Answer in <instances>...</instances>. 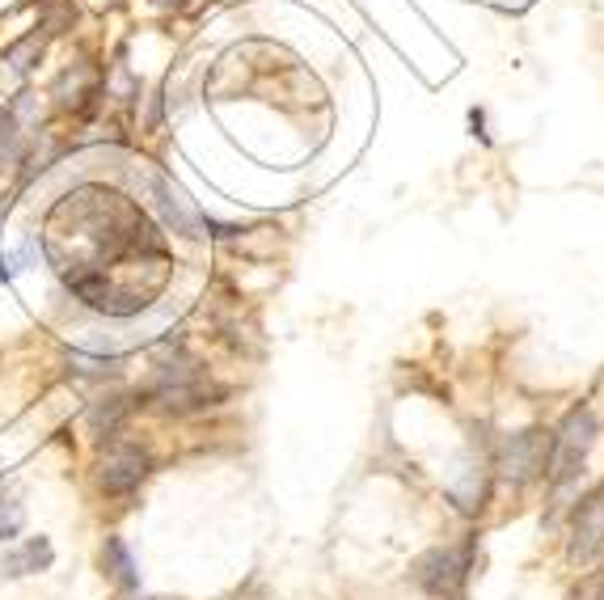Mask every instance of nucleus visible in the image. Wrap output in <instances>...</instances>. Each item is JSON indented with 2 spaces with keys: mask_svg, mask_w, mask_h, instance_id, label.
<instances>
[{
  "mask_svg": "<svg viewBox=\"0 0 604 600\" xmlns=\"http://www.w3.org/2000/svg\"><path fill=\"white\" fill-rule=\"evenodd\" d=\"M43 249L68 292L107 318L144 313L174 275V258L144 208L102 182L55 199L43 220Z\"/></svg>",
  "mask_w": 604,
  "mask_h": 600,
  "instance_id": "nucleus-1",
  "label": "nucleus"
},
{
  "mask_svg": "<svg viewBox=\"0 0 604 600\" xmlns=\"http://www.w3.org/2000/svg\"><path fill=\"white\" fill-rule=\"evenodd\" d=\"M139 187H144V195L153 199V208H157V216H161L165 229H174V233H182V237H203V233H208L203 208H199L191 195L182 191L165 169L144 165V169H139Z\"/></svg>",
  "mask_w": 604,
  "mask_h": 600,
  "instance_id": "nucleus-2",
  "label": "nucleus"
},
{
  "mask_svg": "<svg viewBox=\"0 0 604 600\" xmlns=\"http://www.w3.org/2000/svg\"><path fill=\"white\" fill-rule=\"evenodd\" d=\"M592 444H596V414L588 407L567 410L562 427L553 432V453H549L546 469L549 478H553V487H567L575 478L579 465L588 462V453H592Z\"/></svg>",
  "mask_w": 604,
  "mask_h": 600,
  "instance_id": "nucleus-3",
  "label": "nucleus"
},
{
  "mask_svg": "<svg viewBox=\"0 0 604 600\" xmlns=\"http://www.w3.org/2000/svg\"><path fill=\"white\" fill-rule=\"evenodd\" d=\"M148 398L169 414H194L220 402V389L199 368H165L157 385L148 389Z\"/></svg>",
  "mask_w": 604,
  "mask_h": 600,
  "instance_id": "nucleus-4",
  "label": "nucleus"
},
{
  "mask_svg": "<svg viewBox=\"0 0 604 600\" xmlns=\"http://www.w3.org/2000/svg\"><path fill=\"white\" fill-rule=\"evenodd\" d=\"M469 563H473V537H466L461 546H448V549H427L414 567V579L427 597L436 600H452L457 588L469 579Z\"/></svg>",
  "mask_w": 604,
  "mask_h": 600,
  "instance_id": "nucleus-5",
  "label": "nucleus"
},
{
  "mask_svg": "<svg viewBox=\"0 0 604 600\" xmlns=\"http://www.w3.org/2000/svg\"><path fill=\"white\" fill-rule=\"evenodd\" d=\"M148 469H153V457L139 444H132V440H110L107 453L93 465L98 491L102 495H132L148 478Z\"/></svg>",
  "mask_w": 604,
  "mask_h": 600,
  "instance_id": "nucleus-6",
  "label": "nucleus"
},
{
  "mask_svg": "<svg viewBox=\"0 0 604 600\" xmlns=\"http://www.w3.org/2000/svg\"><path fill=\"white\" fill-rule=\"evenodd\" d=\"M549 453H553V436L533 427L521 436L503 440V453H499V474L507 482H533L549 469Z\"/></svg>",
  "mask_w": 604,
  "mask_h": 600,
  "instance_id": "nucleus-7",
  "label": "nucleus"
},
{
  "mask_svg": "<svg viewBox=\"0 0 604 600\" xmlns=\"http://www.w3.org/2000/svg\"><path fill=\"white\" fill-rule=\"evenodd\" d=\"M601 549H604V487L592 491L575 508V529H571L567 563H571V567H583V563H592Z\"/></svg>",
  "mask_w": 604,
  "mask_h": 600,
  "instance_id": "nucleus-8",
  "label": "nucleus"
},
{
  "mask_svg": "<svg viewBox=\"0 0 604 600\" xmlns=\"http://www.w3.org/2000/svg\"><path fill=\"white\" fill-rule=\"evenodd\" d=\"M55 549L47 537H26L18 549L0 554V579H22V575H43L52 571Z\"/></svg>",
  "mask_w": 604,
  "mask_h": 600,
  "instance_id": "nucleus-9",
  "label": "nucleus"
},
{
  "mask_svg": "<svg viewBox=\"0 0 604 600\" xmlns=\"http://www.w3.org/2000/svg\"><path fill=\"white\" fill-rule=\"evenodd\" d=\"M102 567L110 571V579L123 588V592H132L139 584V571L136 563H132V549L123 546V537H107V546H102Z\"/></svg>",
  "mask_w": 604,
  "mask_h": 600,
  "instance_id": "nucleus-10",
  "label": "nucleus"
},
{
  "mask_svg": "<svg viewBox=\"0 0 604 600\" xmlns=\"http://www.w3.org/2000/svg\"><path fill=\"white\" fill-rule=\"evenodd\" d=\"M26 529V508H22V499L18 491L0 478V546H9L18 533Z\"/></svg>",
  "mask_w": 604,
  "mask_h": 600,
  "instance_id": "nucleus-11",
  "label": "nucleus"
},
{
  "mask_svg": "<svg viewBox=\"0 0 604 600\" xmlns=\"http://www.w3.org/2000/svg\"><path fill=\"white\" fill-rule=\"evenodd\" d=\"M30 263V242L22 249H13V254H0V279H13L18 271H26Z\"/></svg>",
  "mask_w": 604,
  "mask_h": 600,
  "instance_id": "nucleus-12",
  "label": "nucleus"
},
{
  "mask_svg": "<svg viewBox=\"0 0 604 600\" xmlns=\"http://www.w3.org/2000/svg\"><path fill=\"white\" fill-rule=\"evenodd\" d=\"M571 600H604V575L579 579V588H571Z\"/></svg>",
  "mask_w": 604,
  "mask_h": 600,
  "instance_id": "nucleus-13",
  "label": "nucleus"
},
{
  "mask_svg": "<svg viewBox=\"0 0 604 600\" xmlns=\"http://www.w3.org/2000/svg\"><path fill=\"white\" fill-rule=\"evenodd\" d=\"M494 4H499V9H528L533 0H494Z\"/></svg>",
  "mask_w": 604,
  "mask_h": 600,
  "instance_id": "nucleus-14",
  "label": "nucleus"
},
{
  "mask_svg": "<svg viewBox=\"0 0 604 600\" xmlns=\"http://www.w3.org/2000/svg\"><path fill=\"white\" fill-rule=\"evenodd\" d=\"M132 600H153V597H132Z\"/></svg>",
  "mask_w": 604,
  "mask_h": 600,
  "instance_id": "nucleus-15",
  "label": "nucleus"
},
{
  "mask_svg": "<svg viewBox=\"0 0 604 600\" xmlns=\"http://www.w3.org/2000/svg\"><path fill=\"white\" fill-rule=\"evenodd\" d=\"M452 600H461V597H452Z\"/></svg>",
  "mask_w": 604,
  "mask_h": 600,
  "instance_id": "nucleus-16",
  "label": "nucleus"
}]
</instances>
